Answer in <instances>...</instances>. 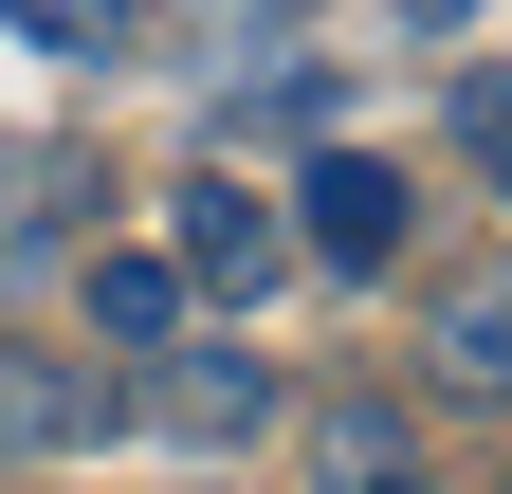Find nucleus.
Masks as SVG:
<instances>
[{
  "label": "nucleus",
  "instance_id": "obj_1",
  "mask_svg": "<svg viewBox=\"0 0 512 494\" xmlns=\"http://www.w3.org/2000/svg\"><path fill=\"white\" fill-rule=\"evenodd\" d=\"M275 220H293V257H330V275H384V257L421 238V183L384 165V147H311V183H293Z\"/></svg>",
  "mask_w": 512,
  "mask_h": 494
},
{
  "label": "nucleus",
  "instance_id": "obj_2",
  "mask_svg": "<svg viewBox=\"0 0 512 494\" xmlns=\"http://www.w3.org/2000/svg\"><path fill=\"white\" fill-rule=\"evenodd\" d=\"M256 421H275V366H256L238 330H165V348H147V440H183V458H238Z\"/></svg>",
  "mask_w": 512,
  "mask_h": 494
},
{
  "label": "nucleus",
  "instance_id": "obj_3",
  "mask_svg": "<svg viewBox=\"0 0 512 494\" xmlns=\"http://www.w3.org/2000/svg\"><path fill=\"white\" fill-rule=\"evenodd\" d=\"M165 275H183V293H238V312H256V293L293 275V220L256 202L238 165H202V183H183V202H165Z\"/></svg>",
  "mask_w": 512,
  "mask_h": 494
},
{
  "label": "nucleus",
  "instance_id": "obj_4",
  "mask_svg": "<svg viewBox=\"0 0 512 494\" xmlns=\"http://www.w3.org/2000/svg\"><path fill=\"white\" fill-rule=\"evenodd\" d=\"M311 494H421V421L384 385H330L311 403Z\"/></svg>",
  "mask_w": 512,
  "mask_h": 494
},
{
  "label": "nucleus",
  "instance_id": "obj_5",
  "mask_svg": "<svg viewBox=\"0 0 512 494\" xmlns=\"http://www.w3.org/2000/svg\"><path fill=\"white\" fill-rule=\"evenodd\" d=\"M330 110H348V74H330V55H293V74H256L220 129H238V147H330Z\"/></svg>",
  "mask_w": 512,
  "mask_h": 494
},
{
  "label": "nucleus",
  "instance_id": "obj_6",
  "mask_svg": "<svg viewBox=\"0 0 512 494\" xmlns=\"http://www.w3.org/2000/svg\"><path fill=\"white\" fill-rule=\"evenodd\" d=\"M183 330V275L165 257H92V348H165Z\"/></svg>",
  "mask_w": 512,
  "mask_h": 494
},
{
  "label": "nucleus",
  "instance_id": "obj_7",
  "mask_svg": "<svg viewBox=\"0 0 512 494\" xmlns=\"http://www.w3.org/2000/svg\"><path fill=\"white\" fill-rule=\"evenodd\" d=\"M92 385H74V366H37V348H0V440H92Z\"/></svg>",
  "mask_w": 512,
  "mask_h": 494
},
{
  "label": "nucleus",
  "instance_id": "obj_8",
  "mask_svg": "<svg viewBox=\"0 0 512 494\" xmlns=\"http://www.w3.org/2000/svg\"><path fill=\"white\" fill-rule=\"evenodd\" d=\"M0 19H19L37 55H128V37H147V0H0Z\"/></svg>",
  "mask_w": 512,
  "mask_h": 494
},
{
  "label": "nucleus",
  "instance_id": "obj_9",
  "mask_svg": "<svg viewBox=\"0 0 512 494\" xmlns=\"http://www.w3.org/2000/svg\"><path fill=\"white\" fill-rule=\"evenodd\" d=\"M439 366H458V385H494V366H512V330H494V293H458V312H439Z\"/></svg>",
  "mask_w": 512,
  "mask_h": 494
},
{
  "label": "nucleus",
  "instance_id": "obj_10",
  "mask_svg": "<svg viewBox=\"0 0 512 494\" xmlns=\"http://www.w3.org/2000/svg\"><path fill=\"white\" fill-rule=\"evenodd\" d=\"M384 19H403V37H476L494 0H384Z\"/></svg>",
  "mask_w": 512,
  "mask_h": 494
}]
</instances>
